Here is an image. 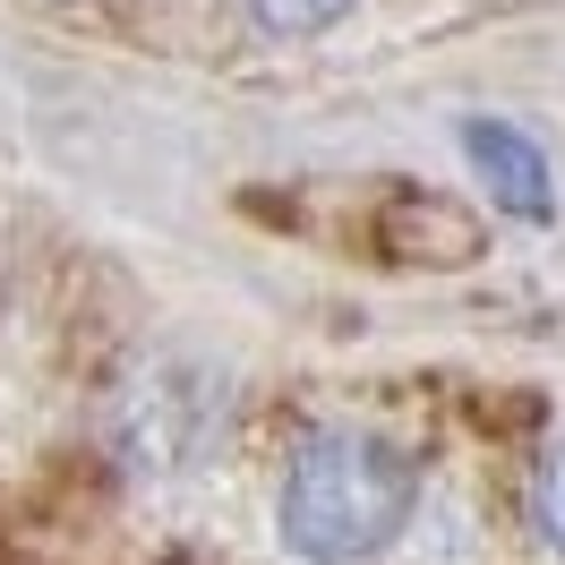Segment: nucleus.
<instances>
[{
	"mask_svg": "<svg viewBox=\"0 0 565 565\" xmlns=\"http://www.w3.org/2000/svg\"><path fill=\"white\" fill-rule=\"evenodd\" d=\"M360 248L386 257V266H471L480 223L455 198H437V189H377V214H369Z\"/></svg>",
	"mask_w": 565,
	"mask_h": 565,
	"instance_id": "3",
	"label": "nucleus"
},
{
	"mask_svg": "<svg viewBox=\"0 0 565 565\" xmlns=\"http://www.w3.org/2000/svg\"><path fill=\"white\" fill-rule=\"evenodd\" d=\"M412 505H420V471L377 428H326V437H309L291 455V471H282V497H275L282 540H291V557H309V565H369L377 548L403 540Z\"/></svg>",
	"mask_w": 565,
	"mask_h": 565,
	"instance_id": "1",
	"label": "nucleus"
},
{
	"mask_svg": "<svg viewBox=\"0 0 565 565\" xmlns=\"http://www.w3.org/2000/svg\"><path fill=\"white\" fill-rule=\"evenodd\" d=\"M214 386L206 377H146L120 412V455L138 471H189L198 455H214Z\"/></svg>",
	"mask_w": 565,
	"mask_h": 565,
	"instance_id": "2",
	"label": "nucleus"
},
{
	"mask_svg": "<svg viewBox=\"0 0 565 565\" xmlns=\"http://www.w3.org/2000/svg\"><path fill=\"white\" fill-rule=\"evenodd\" d=\"M531 523H540V540L565 557V428L548 437V455L531 471Z\"/></svg>",
	"mask_w": 565,
	"mask_h": 565,
	"instance_id": "5",
	"label": "nucleus"
},
{
	"mask_svg": "<svg viewBox=\"0 0 565 565\" xmlns=\"http://www.w3.org/2000/svg\"><path fill=\"white\" fill-rule=\"evenodd\" d=\"M462 154L480 163V180H489V198L505 214H523V223H548V214H557V172H548V154H540L514 120H462Z\"/></svg>",
	"mask_w": 565,
	"mask_h": 565,
	"instance_id": "4",
	"label": "nucleus"
},
{
	"mask_svg": "<svg viewBox=\"0 0 565 565\" xmlns=\"http://www.w3.org/2000/svg\"><path fill=\"white\" fill-rule=\"evenodd\" d=\"M248 9H257V26H275V35H318L352 0H248Z\"/></svg>",
	"mask_w": 565,
	"mask_h": 565,
	"instance_id": "6",
	"label": "nucleus"
}]
</instances>
